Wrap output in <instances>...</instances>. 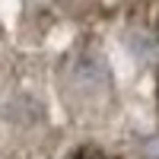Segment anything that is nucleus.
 Here are the masks:
<instances>
[{"instance_id":"f03ea898","label":"nucleus","mask_w":159,"mask_h":159,"mask_svg":"<svg viewBox=\"0 0 159 159\" xmlns=\"http://www.w3.org/2000/svg\"><path fill=\"white\" fill-rule=\"evenodd\" d=\"M70 159H108V156H102L99 150H80V153H73Z\"/></svg>"},{"instance_id":"f257e3e1","label":"nucleus","mask_w":159,"mask_h":159,"mask_svg":"<svg viewBox=\"0 0 159 159\" xmlns=\"http://www.w3.org/2000/svg\"><path fill=\"white\" fill-rule=\"evenodd\" d=\"M140 159H159V137L147 140V143L140 147Z\"/></svg>"}]
</instances>
